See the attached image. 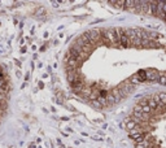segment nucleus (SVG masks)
<instances>
[{
  "label": "nucleus",
  "instance_id": "423d86ee",
  "mask_svg": "<svg viewBox=\"0 0 166 148\" xmlns=\"http://www.w3.org/2000/svg\"><path fill=\"white\" fill-rule=\"evenodd\" d=\"M158 83H161V84H166V78H165V77H160Z\"/></svg>",
  "mask_w": 166,
  "mask_h": 148
},
{
  "label": "nucleus",
  "instance_id": "7ed1b4c3",
  "mask_svg": "<svg viewBox=\"0 0 166 148\" xmlns=\"http://www.w3.org/2000/svg\"><path fill=\"white\" fill-rule=\"evenodd\" d=\"M118 46H121L122 48H128V47L131 46V42H130V39H128L126 35H123V36L120 38V44H118Z\"/></svg>",
  "mask_w": 166,
  "mask_h": 148
},
{
  "label": "nucleus",
  "instance_id": "f257e3e1",
  "mask_svg": "<svg viewBox=\"0 0 166 148\" xmlns=\"http://www.w3.org/2000/svg\"><path fill=\"white\" fill-rule=\"evenodd\" d=\"M147 81V70H140L138 71L135 75H133V77L130 78V82L131 83H138V82H144Z\"/></svg>",
  "mask_w": 166,
  "mask_h": 148
},
{
  "label": "nucleus",
  "instance_id": "f03ea898",
  "mask_svg": "<svg viewBox=\"0 0 166 148\" xmlns=\"http://www.w3.org/2000/svg\"><path fill=\"white\" fill-rule=\"evenodd\" d=\"M160 73L156 69H148L147 70V81H149V82H156L157 81L158 82V79H160Z\"/></svg>",
  "mask_w": 166,
  "mask_h": 148
},
{
  "label": "nucleus",
  "instance_id": "20e7f679",
  "mask_svg": "<svg viewBox=\"0 0 166 148\" xmlns=\"http://www.w3.org/2000/svg\"><path fill=\"white\" fill-rule=\"evenodd\" d=\"M109 4H110V5H114L115 8H123V7H125V1H123V0H120V1H114V0H110V1H109Z\"/></svg>",
  "mask_w": 166,
  "mask_h": 148
},
{
  "label": "nucleus",
  "instance_id": "39448f33",
  "mask_svg": "<svg viewBox=\"0 0 166 148\" xmlns=\"http://www.w3.org/2000/svg\"><path fill=\"white\" fill-rule=\"evenodd\" d=\"M160 36H161V35H160L158 33H156V31H151V33H149V38H151L152 40L153 39H158Z\"/></svg>",
  "mask_w": 166,
  "mask_h": 148
}]
</instances>
